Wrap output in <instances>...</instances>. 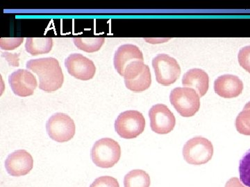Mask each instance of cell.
Masks as SVG:
<instances>
[{"label":"cell","instance_id":"obj_1","mask_svg":"<svg viewBox=\"0 0 250 187\" xmlns=\"http://www.w3.org/2000/svg\"><path fill=\"white\" fill-rule=\"evenodd\" d=\"M26 67L39 76V88L43 91H57L63 84V73L57 59L52 57L32 59L27 62Z\"/></svg>","mask_w":250,"mask_h":187},{"label":"cell","instance_id":"obj_2","mask_svg":"<svg viewBox=\"0 0 250 187\" xmlns=\"http://www.w3.org/2000/svg\"><path fill=\"white\" fill-rule=\"evenodd\" d=\"M121 157V146L111 138H103L97 141L91 150L92 160L100 168H108L114 167Z\"/></svg>","mask_w":250,"mask_h":187},{"label":"cell","instance_id":"obj_3","mask_svg":"<svg viewBox=\"0 0 250 187\" xmlns=\"http://www.w3.org/2000/svg\"><path fill=\"white\" fill-rule=\"evenodd\" d=\"M170 100L176 111L184 117L194 116L200 110V96L191 88H174L171 92Z\"/></svg>","mask_w":250,"mask_h":187},{"label":"cell","instance_id":"obj_4","mask_svg":"<svg viewBox=\"0 0 250 187\" xmlns=\"http://www.w3.org/2000/svg\"><path fill=\"white\" fill-rule=\"evenodd\" d=\"M146 128V119L137 111L123 112L115 122V130L122 138L134 139L142 134Z\"/></svg>","mask_w":250,"mask_h":187},{"label":"cell","instance_id":"obj_5","mask_svg":"<svg viewBox=\"0 0 250 187\" xmlns=\"http://www.w3.org/2000/svg\"><path fill=\"white\" fill-rule=\"evenodd\" d=\"M213 147L208 139L202 137H195L188 141L184 145V160L192 165H205L211 160Z\"/></svg>","mask_w":250,"mask_h":187},{"label":"cell","instance_id":"obj_6","mask_svg":"<svg viewBox=\"0 0 250 187\" xmlns=\"http://www.w3.org/2000/svg\"><path fill=\"white\" fill-rule=\"evenodd\" d=\"M152 66L155 72L156 81L165 86L173 84L181 75V67L178 62L167 54H159L154 57Z\"/></svg>","mask_w":250,"mask_h":187},{"label":"cell","instance_id":"obj_7","mask_svg":"<svg viewBox=\"0 0 250 187\" xmlns=\"http://www.w3.org/2000/svg\"><path fill=\"white\" fill-rule=\"evenodd\" d=\"M47 133L51 139L59 143L68 142L75 134V124L70 116L64 113H56L46 124Z\"/></svg>","mask_w":250,"mask_h":187},{"label":"cell","instance_id":"obj_8","mask_svg":"<svg viewBox=\"0 0 250 187\" xmlns=\"http://www.w3.org/2000/svg\"><path fill=\"white\" fill-rule=\"evenodd\" d=\"M150 126L157 134H166L172 132L176 124L173 113L164 104H156L149 111Z\"/></svg>","mask_w":250,"mask_h":187},{"label":"cell","instance_id":"obj_9","mask_svg":"<svg viewBox=\"0 0 250 187\" xmlns=\"http://www.w3.org/2000/svg\"><path fill=\"white\" fill-rule=\"evenodd\" d=\"M65 66L68 73L79 80L92 79L96 72L94 62L80 54H70L65 59Z\"/></svg>","mask_w":250,"mask_h":187},{"label":"cell","instance_id":"obj_10","mask_svg":"<svg viewBox=\"0 0 250 187\" xmlns=\"http://www.w3.org/2000/svg\"><path fill=\"white\" fill-rule=\"evenodd\" d=\"M139 62H144L142 52L137 46L131 44L121 45L117 49L113 59L115 68L122 76L128 69Z\"/></svg>","mask_w":250,"mask_h":187},{"label":"cell","instance_id":"obj_11","mask_svg":"<svg viewBox=\"0 0 250 187\" xmlns=\"http://www.w3.org/2000/svg\"><path fill=\"white\" fill-rule=\"evenodd\" d=\"M9 83L15 94L21 97L31 96L37 88V80L28 70H18L10 75Z\"/></svg>","mask_w":250,"mask_h":187},{"label":"cell","instance_id":"obj_12","mask_svg":"<svg viewBox=\"0 0 250 187\" xmlns=\"http://www.w3.org/2000/svg\"><path fill=\"white\" fill-rule=\"evenodd\" d=\"M34 167L32 156L25 150H16L10 154L5 162V167L11 176L27 175Z\"/></svg>","mask_w":250,"mask_h":187},{"label":"cell","instance_id":"obj_13","mask_svg":"<svg viewBox=\"0 0 250 187\" xmlns=\"http://www.w3.org/2000/svg\"><path fill=\"white\" fill-rule=\"evenodd\" d=\"M243 83L238 76L225 75L219 76L214 83L215 93L221 97H237L243 92Z\"/></svg>","mask_w":250,"mask_h":187},{"label":"cell","instance_id":"obj_14","mask_svg":"<svg viewBox=\"0 0 250 187\" xmlns=\"http://www.w3.org/2000/svg\"><path fill=\"white\" fill-rule=\"evenodd\" d=\"M182 84L195 90L200 97L205 96L209 87V77L200 69L195 68L188 71L182 78Z\"/></svg>","mask_w":250,"mask_h":187},{"label":"cell","instance_id":"obj_15","mask_svg":"<svg viewBox=\"0 0 250 187\" xmlns=\"http://www.w3.org/2000/svg\"><path fill=\"white\" fill-rule=\"evenodd\" d=\"M53 47L52 37H27L25 49L28 53L32 56L48 54Z\"/></svg>","mask_w":250,"mask_h":187},{"label":"cell","instance_id":"obj_16","mask_svg":"<svg viewBox=\"0 0 250 187\" xmlns=\"http://www.w3.org/2000/svg\"><path fill=\"white\" fill-rule=\"evenodd\" d=\"M125 83L128 89L136 93L147 90L152 84V76L149 67L146 65L138 76L132 79L125 80Z\"/></svg>","mask_w":250,"mask_h":187},{"label":"cell","instance_id":"obj_17","mask_svg":"<svg viewBox=\"0 0 250 187\" xmlns=\"http://www.w3.org/2000/svg\"><path fill=\"white\" fill-rule=\"evenodd\" d=\"M73 42L80 50L88 53H93L102 48L104 43L105 38L103 36L86 37L77 36L73 37Z\"/></svg>","mask_w":250,"mask_h":187},{"label":"cell","instance_id":"obj_18","mask_svg":"<svg viewBox=\"0 0 250 187\" xmlns=\"http://www.w3.org/2000/svg\"><path fill=\"white\" fill-rule=\"evenodd\" d=\"M150 177L143 170H134L125 175V187H149Z\"/></svg>","mask_w":250,"mask_h":187},{"label":"cell","instance_id":"obj_19","mask_svg":"<svg viewBox=\"0 0 250 187\" xmlns=\"http://www.w3.org/2000/svg\"><path fill=\"white\" fill-rule=\"evenodd\" d=\"M236 128L239 133L250 135V101L247 103L243 111L237 116Z\"/></svg>","mask_w":250,"mask_h":187},{"label":"cell","instance_id":"obj_20","mask_svg":"<svg viewBox=\"0 0 250 187\" xmlns=\"http://www.w3.org/2000/svg\"><path fill=\"white\" fill-rule=\"evenodd\" d=\"M240 179L247 187H250V149L240 161Z\"/></svg>","mask_w":250,"mask_h":187},{"label":"cell","instance_id":"obj_21","mask_svg":"<svg viewBox=\"0 0 250 187\" xmlns=\"http://www.w3.org/2000/svg\"><path fill=\"white\" fill-rule=\"evenodd\" d=\"M90 187H120V185L113 177L102 176L97 178Z\"/></svg>","mask_w":250,"mask_h":187},{"label":"cell","instance_id":"obj_22","mask_svg":"<svg viewBox=\"0 0 250 187\" xmlns=\"http://www.w3.org/2000/svg\"><path fill=\"white\" fill-rule=\"evenodd\" d=\"M240 65L250 73V46L243 47L238 55Z\"/></svg>","mask_w":250,"mask_h":187},{"label":"cell","instance_id":"obj_23","mask_svg":"<svg viewBox=\"0 0 250 187\" xmlns=\"http://www.w3.org/2000/svg\"><path fill=\"white\" fill-rule=\"evenodd\" d=\"M23 37H11V38L0 39V47L4 50H13L17 48L22 43Z\"/></svg>","mask_w":250,"mask_h":187},{"label":"cell","instance_id":"obj_24","mask_svg":"<svg viewBox=\"0 0 250 187\" xmlns=\"http://www.w3.org/2000/svg\"><path fill=\"white\" fill-rule=\"evenodd\" d=\"M225 187H245L237 178L230 179L227 183Z\"/></svg>","mask_w":250,"mask_h":187}]
</instances>
